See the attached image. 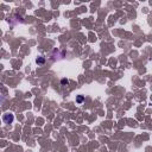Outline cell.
<instances>
[{
	"label": "cell",
	"instance_id": "cell-1",
	"mask_svg": "<svg viewBox=\"0 0 152 152\" xmlns=\"http://www.w3.org/2000/svg\"><path fill=\"white\" fill-rule=\"evenodd\" d=\"M14 120V115L12 113H5L3 115V121L5 124H12Z\"/></svg>",
	"mask_w": 152,
	"mask_h": 152
},
{
	"label": "cell",
	"instance_id": "cell-2",
	"mask_svg": "<svg viewBox=\"0 0 152 152\" xmlns=\"http://www.w3.org/2000/svg\"><path fill=\"white\" fill-rule=\"evenodd\" d=\"M36 62H37L38 64H44V63H45V58L43 57V56H39V57H37Z\"/></svg>",
	"mask_w": 152,
	"mask_h": 152
},
{
	"label": "cell",
	"instance_id": "cell-3",
	"mask_svg": "<svg viewBox=\"0 0 152 152\" xmlns=\"http://www.w3.org/2000/svg\"><path fill=\"white\" fill-rule=\"evenodd\" d=\"M83 100H84V97H83L82 95H80V96H77V99H76V102H77V104H82Z\"/></svg>",
	"mask_w": 152,
	"mask_h": 152
},
{
	"label": "cell",
	"instance_id": "cell-4",
	"mask_svg": "<svg viewBox=\"0 0 152 152\" xmlns=\"http://www.w3.org/2000/svg\"><path fill=\"white\" fill-rule=\"evenodd\" d=\"M61 83H62L63 86H66V84H68L69 82H68V80H67V79H63L62 81H61Z\"/></svg>",
	"mask_w": 152,
	"mask_h": 152
}]
</instances>
